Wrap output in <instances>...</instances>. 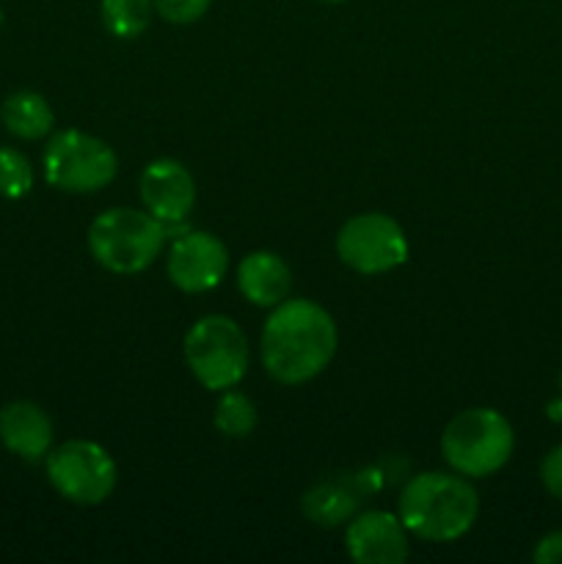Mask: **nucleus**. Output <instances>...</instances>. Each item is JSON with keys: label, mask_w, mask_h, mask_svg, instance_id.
Returning <instances> with one entry per match:
<instances>
[{"label": "nucleus", "mask_w": 562, "mask_h": 564, "mask_svg": "<svg viewBox=\"0 0 562 564\" xmlns=\"http://www.w3.org/2000/svg\"><path fill=\"white\" fill-rule=\"evenodd\" d=\"M336 323L320 303L287 297L273 306L262 328L259 356L275 383L301 386L325 372L336 352Z\"/></svg>", "instance_id": "1"}, {"label": "nucleus", "mask_w": 562, "mask_h": 564, "mask_svg": "<svg viewBox=\"0 0 562 564\" xmlns=\"http://www.w3.org/2000/svg\"><path fill=\"white\" fill-rule=\"evenodd\" d=\"M479 496L461 474L422 471L402 488L400 521L424 543H452L474 527Z\"/></svg>", "instance_id": "2"}, {"label": "nucleus", "mask_w": 562, "mask_h": 564, "mask_svg": "<svg viewBox=\"0 0 562 564\" xmlns=\"http://www.w3.org/2000/svg\"><path fill=\"white\" fill-rule=\"evenodd\" d=\"M165 242H169V226L147 209H105L88 226L91 257L105 270L119 275L147 270L163 253Z\"/></svg>", "instance_id": "3"}, {"label": "nucleus", "mask_w": 562, "mask_h": 564, "mask_svg": "<svg viewBox=\"0 0 562 564\" xmlns=\"http://www.w3.org/2000/svg\"><path fill=\"white\" fill-rule=\"evenodd\" d=\"M512 449V424L494 408H466L455 413L441 433V455L446 466L466 479H485L501 471Z\"/></svg>", "instance_id": "4"}, {"label": "nucleus", "mask_w": 562, "mask_h": 564, "mask_svg": "<svg viewBox=\"0 0 562 564\" xmlns=\"http://www.w3.org/2000/svg\"><path fill=\"white\" fill-rule=\"evenodd\" d=\"M185 364L193 378L207 391L235 389L248 372L251 350L240 325L224 314H209L191 325L185 334Z\"/></svg>", "instance_id": "5"}, {"label": "nucleus", "mask_w": 562, "mask_h": 564, "mask_svg": "<svg viewBox=\"0 0 562 564\" xmlns=\"http://www.w3.org/2000/svg\"><path fill=\"white\" fill-rule=\"evenodd\" d=\"M47 479L61 499L77 507H97L110 499L119 482V468L105 446L72 438L53 446L44 457Z\"/></svg>", "instance_id": "6"}, {"label": "nucleus", "mask_w": 562, "mask_h": 564, "mask_svg": "<svg viewBox=\"0 0 562 564\" xmlns=\"http://www.w3.org/2000/svg\"><path fill=\"white\" fill-rule=\"evenodd\" d=\"M44 180L64 193H97L119 171L116 152L97 135L61 130L44 147Z\"/></svg>", "instance_id": "7"}, {"label": "nucleus", "mask_w": 562, "mask_h": 564, "mask_svg": "<svg viewBox=\"0 0 562 564\" xmlns=\"http://www.w3.org/2000/svg\"><path fill=\"white\" fill-rule=\"evenodd\" d=\"M342 264L361 275L391 273L408 259V237L391 215L361 213L336 235Z\"/></svg>", "instance_id": "8"}, {"label": "nucleus", "mask_w": 562, "mask_h": 564, "mask_svg": "<svg viewBox=\"0 0 562 564\" xmlns=\"http://www.w3.org/2000/svg\"><path fill=\"white\" fill-rule=\"evenodd\" d=\"M165 270H169V279L176 290L198 295V292L215 290L226 279L229 251L209 231H185L171 242Z\"/></svg>", "instance_id": "9"}, {"label": "nucleus", "mask_w": 562, "mask_h": 564, "mask_svg": "<svg viewBox=\"0 0 562 564\" xmlns=\"http://www.w3.org/2000/svg\"><path fill=\"white\" fill-rule=\"evenodd\" d=\"M141 202L147 213L163 220L169 231L185 224L196 204V182L193 174L176 160H154L141 171Z\"/></svg>", "instance_id": "10"}, {"label": "nucleus", "mask_w": 562, "mask_h": 564, "mask_svg": "<svg viewBox=\"0 0 562 564\" xmlns=\"http://www.w3.org/2000/svg\"><path fill=\"white\" fill-rule=\"evenodd\" d=\"M345 549L358 564H402L408 560V529L391 512H361L347 527Z\"/></svg>", "instance_id": "11"}, {"label": "nucleus", "mask_w": 562, "mask_h": 564, "mask_svg": "<svg viewBox=\"0 0 562 564\" xmlns=\"http://www.w3.org/2000/svg\"><path fill=\"white\" fill-rule=\"evenodd\" d=\"M0 444L20 460H44L53 449V422L36 402H9L0 408Z\"/></svg>", "instance_id": "12"}, {"label": "nucleus", "mask_w": 562, "mask_h": 564, "mask_svg": "<svg viewBox=\"0 0 562 564\" xmlns=\"http://www.w3.org/2000/svg\"><path fill=\"white\" fill-rule=\"evenodd\" d=\"M237 290L251 306L273 308L290 297L292 270L279 253L253 251L237 264Z\"/></svg>", "instance_id": "13"}, {"label": "nucleus", "mask_w": 562, "mask_h": 564, "mask_svg": "<svg viewBox=\"0 0 562 564\" xmlns=\"http://www.w3.org/2000/svg\"><path fill=\"white\" fill-rule=\"evenodd\" d=\"M0 119H3L6 130L11 135L22 138V141H39L55 124L53 108L36 91H17L6 97L3 108H0Z\"/></svg>", "instance_id": "14"}, {"label": "nucleus", "mask_w": 562, "mask_h": 564, "mask_svg": "<svg viewBox=\"0 0 562 564\" xmlns=\"http://www.w3.org/2000/svg\"><path fill=\"white\" fill-rule=\"evenodd\" d=\"M99 14H102V25L116 39H136L152 22L154 3L152 0H102Z\"/></svg>", "instance_id": "15"}, {"label": "nucleus", "mask_w": 562, "mask_h": 564, "mask_svg": "<svg viewBox=\"0 0 562 564\" xmlns=\"http://www.w3.org/2000/svg\"><path fill=\"white\" fill-rule=\"evenodd\" d=\"M257 422V405L242 391H220V400L213 413V424L220 435H226V438H248Z\"/></svg>", "instance_id": "16"}, {"label": "nucleus", "mask_w": 562, "mask_h": 564, "mask_svg": "<svg viewBox=\"0 0 562 564\" xmlns=\"http://www.w3.org/2000/svg\"><path fill=\"white\" fill-rule=\"evenodd\" d=\"M353 496L347 490L336 488V485H317L314 490H309L306 499H303V512L312 518L317 527H336L345 518L353 516Z\"/></svg>", "instance_id": "17"}, {"label": "nucleus", "mask_w": 562, "mask_h": 564, "mask_svg": "<svg viewBox=\"0 0 562 564\" xmlns=\"http://www.w3.org/2000/svg\"><path fill=\"white\" fill-rule=\"evenodd\" d=\"M33 187V165L17 149H0V196L22 198Z\"/></svg>", "instance_id": "18"}, {"label": "nucleus", "mask_w": 562, "mask_h": 564, "mask_svg": "<svg viewBox=\"0 0 562 564\" xmlns=\"http://www.w3.org/2000/svg\"><path fill=\"white\" fill-rule=\"evenodd\" d=\"M154 14L163 17L165 22L174 25H191V22L202 20L207 14L213 0H152Z\"/></svg>", "instance_id": "19"}, {"label": "nucleus", "mask_w": 562, "mask_h": 564, "mask_svg": "<svg viewBox=\"0 0 562 564\" xmlns=\"http://www.w3.org/2000/svg\"><path fill=\"white\" fill-rule=\"evenodd\" d=\"M540 482L554 499L562 501V444L554 446L540 463Z\"/></svg>", "instance_id": "20"}, {"label": "nucleus", "mask_w": 562, "mask_h": 564, "mask_svg": "<svg viewBox=\"0 0 562 564\" xmlns=\"http://www.w3.org/2000/svg\"><path fill=\"white\" fill-rule=\"evenodd\" d=\"M532 560L538 564H562V529L549 532L538 540L532 551Z\"/></svg>", "instance_id": "21"}, {"label": "nucleus", "mask_w": 562, "mask_h": 564, "mask_svg": "<svg viewBox=\"0 0 562 564\" xmlns=\"http://www.w3.org/2000/svg\"><path fill=\"white\" fill-rule=\"evenodd\" d=\"M556 386H560V397L545 405V416H549L551 422H562V367H560V378H556Z\"/></svg>", "instance_id": "22"}, {"label": "nucleus", "mask_w": 562, "mask_h": 564, "mask_svg": "<svg viewBox=\"0 0 562 564\" xmlns=\"http://www.w3.org/2000/svg\"><path fill=\"white\" fill-rule=\"evenodd\" d=\"M323 3H342V0H323Z\"/></svg>", "instance_id": "23"}, {"label": "nucleus", "mask_w": 562, "mask_h": 564, "mask_svg": "<svg viewBox=\"0 0 562 564\" xmlns=\"http://www.w3.org/2000/svg\"><path fill=\"white\" fill-rule=\"evenodd\" d=\"M0 22H3V9H0Z\"/></svg>", "instance_id": "24"}]
</instances>
